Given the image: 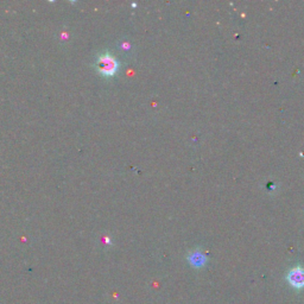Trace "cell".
<instances>
[{
  "label": "cell",
  "mask_w": 304,
  "mask_h": 304,
  "mask_svg": "<svg viewBox=\"0 0 304 304\" xmlns=\"http://www.w3.org/2000/svg\"><path fill=\"white\" fill-rule=\"evenodd\" d=\"M96 69L104 76H113L119 68V63L115 60V57H113L111 54H104L100 55L96 60Z\"/></svg>",
  "instance_id": "cell-1"
},
{
  "label": "cell",
  "mask_w": 304,
  "mask_h": 304,
  "mask_svg": "<svg viewBox=\"0 0 304 304\" xmlns=\"http://www.w3.org/2000/svg\"><path fill=\"white\" fill-rule=\"evenodd\" d=\"M287 282L295 289H303L304 287V268L301 266H296L291 268L286 276Z\"/></svg>",
  "instance_id": "cell-2"
},
{
  "label": "cell",
  "mask_w": 304,
  "mask_h": 304,
  "mask_svg": "<svg viewBox=\"0 0 304 304\" xmlns=\"http://www.w3.org/2000/svg\"><path fill=\"white\" fill-rule=\"evenodd\" d=\"M189 262L193 264L194 266H196V268H201V266L204 265V263H206V257L201 253V252H193L192 254L189 255Z\"/></svg>",
  "instance_id": "cell-3"
}]
</instances>
